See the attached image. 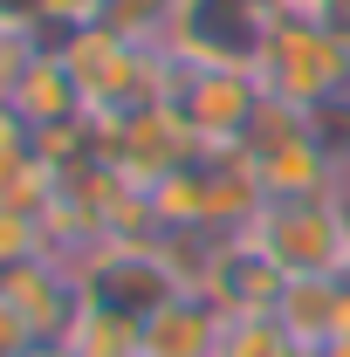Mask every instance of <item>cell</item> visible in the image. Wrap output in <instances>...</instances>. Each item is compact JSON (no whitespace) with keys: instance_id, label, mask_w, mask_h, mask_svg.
Segmentation results:
<instances>
[{"instance_id":"1","label":"cell","mask_w":350,"mask_h":357,"mask_svg":"<svg viewBox=\"0 0 350 357\" xmlns=\"http://www.w3.org/2000/svg\"><path fill=\"white\" fill-rule=\"evenodd\" d=\"M248 69H254L261 96L296 103L309 117L350 103V48L337 35H323L309 14H275L261 28V42H254V62Z\"/></svg>"},{"instance_id":"2","label":"cell","mask_w":350,"mask_h":357,"mask_svg":"<svg viewBox=\"0 0 350 357\" xmlns=\"http://www.w3.org/2000/svg\"><path fill=\"white\" fill-rule=\"evenodd\" d=\"M241 241H254L282 275H350V206L344 192L268 199Z\"/></svg>"},{"instance_id":"3","label":"cell","mask_w":350,"mask_h":357,"mask_svg":"<svg viewBox=\"0 0 350 357\" xmlns=\"http://www.w3.org/2000/svg\"><path fill=\"white\" fill-rule=\"evenodd\" d=\"M261 103L268 96L248 62H178L172 55V110L206 151H241Z\"/></svg>"},{"instance_id":"4","label":"cell","mask_w":350,"mask_h":357,"mask_svg":"<svg viewBox=\"0 0 350 357\" xmlns=\"http://www.w3.org/2000/svg\"><path fill=\"white\" fill-rule=\"evenodd\" d=\"M76 282H83V303H96L110 316H131V323H144L158 303L178 296V275L165 268L158 248H103Z\"/></svg>"},{"instance_id":"5","label":"cell","mask_w":350,"mask_h":357,"mask_svg":"<svg viewBox=\"0 0 350 357\" xmlns=\"http://www.w3.org/2000/svg\"><path fill=\"white\" fill-rule=\"evenodd\" d=\"M282 289H289V275L268 261L254 241H241V234L220 241L213 275H206V296L220 303V316H275Z\"/></svg>"},{"instance_id":"6","label":"cell","mask_w":350,"mask_h":357,"mask_svg":"<svg viewBox=\"0 0 350 357\" xmlns=\"http://www.w3.org/2000/svg\"><path fill=\"white\" fill-rule=\"evenodd\" d=\"M0 303L21 316L35 337H62L69 330V316L83 310V282L69 275L62 261H21V268H7L0 275Z\"/></svg>"},{"instance_id":"7","label":"cell","mask_w":350,"mask_h":357,"mask_svg":"<svg viewBox=\"0 0 350 357\" xmlns=\"http://www.w3.org/2000/svg\"><path fill=\"white\" fill-rule=\"evenodd\" d=\"M220 330H227V316H220V303L206 289H178L172 303H158V310L137 323L144 357H213Z\"/></svg>"},{"instance_id":"8","label":"cell","mask_w":350,"mask_h":357,"mask_svg":"<svg viewBox=\"0 0 350 357\" xmlns=\"http://www.w3.org/2000/svg\"><path fill=\"white\" fill-rule=\"evenodd\" d=\"M14 110H21V124L28 131H55V124H83V89H76V76H69V62H62V48L42 42L35 55H28V69H21V83H14V96H7Z\"/></svg>"},{"instance_id":"9","label":"cell","mask_w":350,"mask_h":357,"mask_svg":"<svg viewBox=\"0 0 350 357\" xmlns=\"http://www.w3.org/2000/svg\"><path fill=\"white\" fill-rule=\"evenodd\" d=\"M62 344H69L76 357H144V337H137V323H131V316L96 310V303H83V310L69 316Z\"/></svg>"},{"instance_id":"10","label":"cell","mask_w":350,"mask_h":357,"mask_svg":"<svg viewBox=\"0 0 350 357\" xmlns=\"http://www.w3.org/2000/svg\"><path fill=\"white\" fill-rule=\"evenodd\" d=\"M213 357H309V351L282 330V316H227Z\"/></svg>"},{"instance_id":"11","label":"cell","mask_w":350,"mask_h":357,"mask_svg":"<svg viewBox=\"0 0 350 357\" xmlns=\"http://www.w3.org/2000/svg\"><path fill=\"white\" fill-rule=\"evenodd\" d=\"M21 261H42V220L35 213H14V206H0V275Z\"/></svg>"},{"instance_id":"12","label":"cell","mask_w":350,"mask_h":357,"mask_svg":"<svg viewBox=\"0 0 350 357\" xmlns=\"http://www.w3.org/2000/svg\"><path fill=\"white\" fill-rule=\"evenodd\" d=\"M35 48H42V35H28V28H0V103L14 96V83H21V69H28Z\"/></svg>"},{"instance_id":"13","label":"cell","mask_w":350,"mask_h":357,"mask_svg":"<svg viewBox=\"0 0 350 357\" xmlns=\"http://www.w3.org/2000/svg\"><path fill=\"white\" fill-rule=\"evenodd\" d=\"M103 7H110V0H42V21H48V35H69V28L103 21Z\"/></svg>"},{"instance_id":"14","label":"cell","mask_w":350,"mask_h":357,"mask_svg":"<svg viewBox=\"0 0 350 357\" xmlns=\"http://www.w3.org/2000/svg\"><path fill=\"white\" fill-rule=\"evenodd\" d=\"M303 14L316 21V28H323V35H337V42L350 48V0H309Z\"/></svg>"},{"instance_id":"15","label":"cell","mask_w":350,"mask_h":357,"mask_svg":"<svg viewBox=\"0 0 350 357\" xmlns=\"http://www.w3.org/2000/svg\"><path fill=\"white\" fill-rule=\"evenodd\" d=\"M21 357H76V351H69L62 337H35V344H28V351H21Z\"/></svg>"},{"instance_id":"16","label":"cell","mask_w":350,"mask_h":357,"mask_svg":"<svg viewBox=\"0 0 350 357\" xmlns=\"http://www.w3.org/2000/svg\"><path fill=\"white\" fill-rule=\"evenodd\" d=\"M316 357H350V337H337V344H323Z\"/></svg>"}]
</instances>
